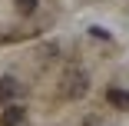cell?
<instances>
[{
	"label": "cell",
	"mask_w": 129,
	"mask_h": 126,
	"mask_svg": "<svg viewBox=\"0 0 129 126\" xmlns=\"http://www.w3.org/2000/svg\"><path fill=\"white\" fill-rule=\"evenodd\" d=\"M23 119H27V110L17 103H7V110L0 113V126H23Z\"/></svg>",
	"instance_id": "3"
},
{
	"label": "cell",
	"mask_w": 129,
	"mask_h": 126,
	"mask_svg": "<svg viewBox=\"0 0 129 126\" xmlns=\"http://www.w3.org/2000/svg\"><path fill=\"white\" fill-rule=\"evenodd\" d=\"M20 96V80L17 77H0V103H13V99Z\"/></svg>",
	"instance_id": "2"
},
{
	"label": "cell",
	"mask_w": 129,
	"mask_h": 126,
	"mask_svg": "<svg viewBox=\"0 0 129 126\" xmlns=\"http://www.w3.org/2000/svg\"><path fill=\"white\" fill-rule=\"evenodd\" d=\"M86 90H89V73H86L83 66H70V70L63 73V80H60L63 99H83Z\"/></svg>",
	"instance_id": "1"
},
{
	"label": "cell",
	"mask_w": 129,
	"mask_h": 126,
	"mask_svg": "<svg viewBox=\"0 0 129 126\" xmlns=\"http://www.w3.org/2000/svg\"><path fill=\"white\" fill-rule=\"evenodd\" d=\"M13 4H17V10H20L23 17H30V13L37 10V4H40V0H13Z\"/></svg>",
	"instance_id": "5"
},
{
	"label": "cell",
	"mask_w": 129,
	"mask_h": 126,
	"mask_svg": "<svg viewBox=\"0 0 129 126\" xmlns=\"http://www.w3.org/2000/svg\"><path fill=\"white\" fill-rule=\"evenodd\" d=\"M89 33H93V37H103V40H109V33H106V30H103V27H93Z\"/></svg>",
	"instance_id": "6"
},
{
	"label": "cell",
	"mask_w": 129,
	"mask_h": 126,
	"mask_svg": "<svg viewBox=\"0 0 129 126\" xmlns=\"http://www.w3.org/2000/svg\"><path fill=\"white\" fill-rule=\"evenodd\" d=\"M106 99H109V106H116V110H129V90L113 86V90L106 93Z\"/></svg>",
	"instance_id": "4"
}]
</instances>
